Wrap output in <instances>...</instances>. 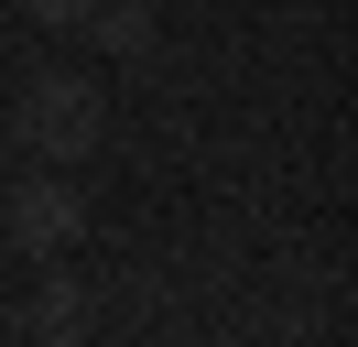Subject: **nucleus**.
Instances as JSON below:
<instances>
[{"label": "nucleus", "instance_id": "7ed1b4c3", "mask_svg": "<svg viewBox=\"0 0 358 347\" xmlns=\"http://www.w3.org/2000/svg\"><path fill=\"white\" fill-rule=\"evenodd\" d=\"M87 33L109 43V55H152V33H163V0H87Z\"/></svg>", "mask_w": 358, "mask_h": 347}, {"label": "nucleus", "instance_id": "39448f33", "mask_svg": "<svg viewBox=\"0 0 358 347\" xmlns=\"http://www.w3.org/2000/svg\"><path fill=\"white\" fill-rule=\"evenodd\" d=\"M33 22H87V0H22Z\"/></svg>", "mask_w": 358, "mask_h": 347}, {"label": "nucleus", "instance_id": "20e7f679", "mask_svg": "<svg viewBox=\"0 0 358 347\" xmlns=\"http://www.w3.org/2000/svg\"><path fill=\"white\" fill-rule=\"evenodd\" d=\"M87 337V293H76V282H44V293H33V347H76Z\"/></svg>", "mask_w": 358, "mask_h": 347}, {"label": "nucleus", "instance_id": "f03ea898", "mask_svg": "<svg viewBox=\"0 0 358 347\" xmlns=\"http://www.w3.org/2000/svg\"><path fill=\"white\" fill-rule=\"evenodd\" d=\"M87 228V195L76 185H0V239H11V250H66V239Z\"/></svg>", "mask_w": 358, "mask_h": 347}, {"label": "nucleus", "instance_id": "423d86ee", "mask_svg": "<svg viewBox=\"0 0 358 347\" xmlns=\"http://www.w3.org/2000/svg\"><path fill=\"white\" fill-rule=\"evenodd\" d=\"M0 141H11V130H0Z\"/></svg>", "mask_w": 358, "mask_h": 347}, {"label": "nucleus", "instance_id": "f257e3e1", "mask_svg": "<svg viewBox=\"0 0 358 347\" xmlns=\"http://www.w3.org/2000/svg\"><path fill=\"white\" fill-rule=\"evenodd\" d=\"M98 130H109V98H98V76H76V65H44V76H22V98H11V141L44 152V163H87Z\"/></svg>", "mask_w": 358, "mask_h": 347}]
</instances>
